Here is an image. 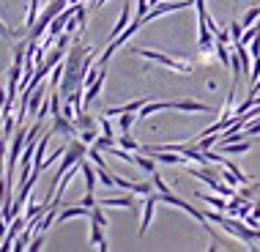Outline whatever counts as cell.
<instances>
[{"mask_svg":"<svg viewBox=\"0 0 260 252\" xmlns=\"http://www.w3.org/2000/svg\"><path fill=\"white\" fill-rule=\"evenodd\" d=\"M238 3H241V0H238Z\"/></svg>","mask_w":260,"mask_h":252,"instance_id":"23","label":"cell"},{"mask_svg":"<svg viewBox=\"0 0 260 252\" xmlns=\"http://www.w3.org/2000/svg\"><path fill=\"white\" fill-rule=\"evenodd\" d=\"M74 121H77V129H80V132H82V129H99V126H102L93 115H88V113H80Z\"/></svg>","mask_w":260,"mask_h":252,"instance_id":"12","label":"cell"},{"mask_svg":"<svg viewBox=\"0 0 260 252\" xmlns=\"http://www.w3.org/2000/svg\"><path fill=\"white\" fill-rule=\"evenodd\" d=\"M6 104V90H3V85H0V107Z\"/></svg>","mask_w":260,"mask_h":252,"instance_id":"21","label":"cell"},{"mask_svg":"<svg viewBox=\"0 0 260 252\" xmlns=\"http://www.w3.org/2000/svg\"><path fill=\"white\" fill-rule=\"evenodd\" d=\"M257 192H260V181H252L249 186L238 189V195H241V198H247V200H255V198H257Z\"/></svg>","mask_w":260,"mask_h":252,"instance_id":"14","label":"cell"},{"mask_svg":"<svg viewBox=\"0 0 260 252\" xmlns=\"http://www.w3.org/2000/svg\"><path fill=\"white\" fill-rule=\"evenodd\" d=\"M156 203H159V192L145 195V200H143V216H140V230H137L140 236H145V230H148L151 219H153V208H156Z\"/></svg>","mask_w":260,"mask_h":252,"instance_id":"5","label":"cell"},{"mask_svg":"<svg viewBox=\"0 0 260 252\" xmlns=\"http://www.w3.org/2000/svg\"><path fill=\"white\" fill-rule=\"evenodd\" d=\"M90 211H93V208H88L85 203L69 206V208H63V211H58V225H63V222H69V219H77V216H88L90 219Z\"/></svg>","mask_w":260,"mask_h":252,"instance_id":"8","label":"cell"},{"mask_svg":"<svg viewBox=\"0 0 260 252\" xmlns=\"http://www.w3.org/2000/svg\"><path fill=\"white\" fill-rule=\"evenodd\" d=\"M249 52H252V58H257V55H260V33L249 41Z\"/></svg>","mask_w":260,"mask_h":252,"instance_id":"19","label":"cell"},{"mask_svg":"<svg viewBox=\"0 0 260 252\" xmlns=\"http://www.w3.org/2000/svg\"><path fill=\"white\" fill-rule=\"evenodd\" d=\"M252 148L249 145V140H238V143H224V145H219V151H224V153H233V156H238V153H247Z\"/></svg>","mask_w":260,"mask_h":252,"instance_id":"11","label":"cell"},{"mask_svg":"<svg viewBox=\"0 0 260 252\" xmlns=\"http://www.w3.org/2000/svg\"><path fill=\"white\" fill-rule=\"evenodd\" d=\"M0 36H3V39H14V30H9V27L0 22Z\"/></svg>","mask_w":260,"mask_h":252,"instance_id":"20","label":"cell"},{"mask_svg":"<svg viewBox=\"0 0 260 252\" xmlns=\"http://www.w3.org/2000/svg\"><path fill=\"white\" fill-rule=\"evenodd\" d=\"M104 208H129V211H137V198H135V192H129L126 198H107V200H99Z\"/></svg>","mask_w":260,"mask_h":252,"instance_id":"7","label":"cell"},{"mask_svg":"<svg viewBox=\"0 0 260 252\" xmlns=\"http://www.w3.org/2000/svg\"><path fill=\"white\" fill-rule=\"evenodd\" d=\"M170 110H178V113H211L208 104H203V102H192V99L170 102Z\"/></svg>","mask_w":260,"mask_h":252,"instance_id":"9","label":"cell"},{"mask_svg":"<svg viewBox=\"0 0 260 252\" xmlns=\"http://www.w3.org/2000/svg\"><path fill=\"white\" fill-rule=\"evenodd\" d=\"M93 50L90 47H82L80 41H74V47L69 50L66 60H63V80H60V99H69L74 90L82 88V80H85L88 69L93 66Z\"/></svg>","mask_w":260,"mask_h":252,"instance_id":"1","label":"cell"},{"mask_svg":"<svg viewBox=\"0 0 260 252\" xmlns=\"http://www.w3.org/2000/svg\"><path fill=\"white\" fill-rule=\"evenodd\" d=\"M148 3H151V9H153V6H159V3H161V0H148ZM151 9H148V11H151Z\"/></svg>","mask_w":260,"mask_h":252,"instance_id":"22","label":"cell"},{"mask_svg":"<svg viewBox=\"0 0 260 252\" xmlns=\"http://www.w3.org/2000/svg\"><path fill=\"white\" fill-rule=\"evenodd\" d=\"M96 137H99V132H96V129H82L80 132V140H82V143H88V145H93Z\"/></svg>","mask_w":260,"mask_h":252,"instance_id":"17","label":"cell"},{"mask_svg":"<svg viewBox=\"0 0 260 252\" xmlns=\"http://www.w3.org/2000/svg\"><path fill=\"white\" fill-rule=\"evenodd\" d=\"M192 6H194V0H175V3H159V6H153V9L143 17V25H145V22H153V19H159V17H165V14L192 9Z\"/></svg>","mask_w":260,"mask_h":252,"instance_id":"4","label":"cell"},{"mask_svg":"<svg viewBox=\"0 0 260 252\" xmlns=\"http://www.w3.org/2000/svg\"><path fill=\"white\" fill-rule=\"evenodd\" d=\"M135 113H121V115H118V129H121V132H129L132 129V123H135Z\"/></svg>","mask_w":260,"mask_h":252,"instance_id":"15","label":"cell"},{"mask_svg":"<svg viewBox=\"0 0 260 252\" xmlns=\"http://www.w3.org/2000/svg\"><path fill=\"white\" fill-rule=\"evenodd\" d=\"M55 118V123H52V132H60V135L63 137H69V140H72V137H77V132H80V129H77V123L72 121V118H69V115H52Z\"/></svg>","mask_w":260,"mask_h":252,"instance_id":"6","label":"cell"},{"mask_svg":"<svg viewBox=\"0 0 260 252\" xmlns=\"http://www.w3.org/2000/svg\"><path fill=\"white\" fill-rule=\"evenodd\" d=\"M135 55L145 60H153L159 63V66L170 69V72H178V74H192V63L189 60H181V58H173V55H165V52H156V50H148V47H137V50H132Z\"/></svg>","mask_w":260,"mask_h":252,"instance_id":"2","label":"cell"},{"mask_svg":"<svg viewBox=\"0 0 260 252\" xmlns=\"http://www.w3.org/2000/svg\"><path fill=\"white\" fill-rule=\"evenodd\" d=\"M41 244H44V230H39V233H33V241H30V252H39L41 249Z\"/></svg>","mask_w":260,"mask_h":252,"instance_id":"18","label":"cell"},{"mask_svg":"<svg viewBox=\"0 0 260 252\" xmlns=\"http://www.w3.org/2000/svg\"><path fill=\"white\" fill-rule=\"evenodd\" d=\"M244 30H247V27H244V22H230V39H233V44H238V41H241V36H244Z\"/></svg>","mask_w":260,"mask_h":252,"instance_id":"16","label":"cell"},{"mask_svg":"<svg viewBox=\"0 0 260 252\" xmlns=\"http://www.w3.org/2000/svg\"><path fill=\"white\" fill-rule=\"evenodd\" d=\"M110 222H107V216H104L102 211V203L99 206H93V211H90V247H96V249H102V252H107L110 249V244L107 239H104V228H107Z\"/></svg>","mask_w":260,"mask_h":252,"instance_id":"3","label":"cell"},{"mask_svg":"<svg viewBox=\"0 0 260 252\" xmlns=\"http://www.w3.org/2000/svg\"><path fill=\"white\" fill-rule=\"evenodd\" d=\"M132 14H135V11H132V3H123V11H121V19H118V25H115V27H112V30H110V41H112V39H115V36H121V33L126 30V25H129V22H132Z\"/></svg>","mask_w":260,"mask_h":252,"instance_id":"10","label":"cell"},{"mask_svg":"<svg viewBox=\"0 0 260 252\" xmlns=\"http://www.w3.org/2000/svg\"><path fill=\"white\" fill-rule=\"evenodd\" d=\"M257 140H260V137H257Z\"/></svg>","mask_w":260,"mask_h":252,"instance_id":"24","label":"cell"},{"mask_svg":"<svg viewBox=\"0 0 260 252\" xmlns=\"http://www.w3.org/2000/svg\"><path fill=\"white\" fill-rule=\"evenodd\" d=\"M118 145H121V148H126V151H135V153L143 151V145H140L137 140L129 135V132H121V137H118Z\"/></svg>","mask_w":260,"mask_h":252,"instance_id":"13","label":"cell"}]
</instances>
